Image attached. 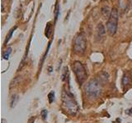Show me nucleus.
Wrapping results in <instances>:
<instances>
[{
  "label": "nucleus",
  "mask_w": 132,
  "mask_h": 123,
  "mask_svg": "<svg viewBox=\"0 0 132 123\" xmlns=\"http://www.w3.org/2000/svg\"><path fill=\"white\" fill-rule=\"evenodd\" d=\"M62 105L68 113L70 115H76L79 110L77 102L74 99L73 94L68 89L62 92Z\"/></svg>",
  "instance_id": "nucleus-1"
},
{
  "label": "nucleus",
  "mask_w": 132,
  "mask_h": 123,
  "mask_svg": "<svg viewBox=\"0 0 132 123\" xmlns=\"http://www.w3.org/2000/svg\"><path fill=\"white\" fill-rule=\"evenodd\" d=\"M130 5L132 7V0H130Z\"/></svg>",
  "instance_id": "nucleus-20"
},
{
  "label": "nucleus",
  "mask_w": 132,
  "mask_h": 123,
  "mask_svg": "<svg viewBox=\"0 0 132 123\" xmlns=\"http://www.w3.org/2000/svg\"><path fill=\"white\" fill-rule=\"evenodd\" d=\"M16 29V26H15L14 28H12L11 30H10V31H9V33L7 34V37H6V39H5V42H4V44H7V43H8V41L10 40V39L12 38V34H13V32H14V30Z\"/></svg>",
  "instance_id": "nucleus-12"
},
{
  "label": "nucleus",
  "mask_w": 132,
  "mask_h": 123,
  "mask_svg": "<svg viewBox=\"0 0 132 123\" xmlns=\"http://www.w3.org/2000/svg\"><path fill=\"white\" fill-rule=\"evenodd\" d=\"M118 16L119 12L117 8H113L111 10V16L107 20L106 22V29L107 32L110 35H114L117 30V24H118Z\"/></svg>",
  "instance_id": "nucleus-3"
},
{
  "label": "nucleus",
  "mask_w": 132,
  "mask_h": 123,
  "mask_svg": "<svg viewBox=\"0 0 132 123\" xmlns=\"http://www.w3.org/2000/svg\"><path fill=\"white\" fill-rule=\"evenodd\" d=\"M34 120H35V117H34V118H33V117H31V118L30 119V120H29L28 123H32V122H31V121H34Z\"/></svg>",
  "instance_id": "nucleus-18"
},
{
  "label": "nucleus",
  "mask_w": 132,
  "mask_h": 123,
  "mask_svg": "<svg viewBox=\"0 0 132 123\" xmlns=\"http://www.w3.org/2000/svg\"><path fill=\"white\" fill-rule=\"evenodd\" d=\"M130 6V0H119V8L121 12H126Z\"/></svg>",
  "instance_id": "nucleus-8"
},
{
  "label": "nucleus",
  "mask_w": 132,
  "mask_h": 123,
  "mask_svg": "<svg viewBox=\"0 0 132 123\" xmlns=\"http://www.w3.org/2000/svg\"><path fill=\"white\" fill-rule=\"evenodd\" d=\"M87 47V41L85 36L82 34H78L73 39V52L77 54H82L84 53Z\"/></svg>",
  "instance_id": "nucleus-5"
},
{
  "label": "nucleus",
  "mask_w": 132,
  "mask_h": 123,
  "mask_svg": "<svg viewBox=\"0 0 132 123\" xmlns=\"http://www.w3.org/2000/svg\"><path fill=\"white\" fill-rule=\"evenodd\" d=\"M40 115H41V117H42L43 120H45L46 117H47V111L46 110H42V111H41V112H40Z\"/></svg>",
  "instance_id": "nucleus-16"
},
{
  "label": "nucleus",
  "mask_w": 132,
  "mask_h": 123,
  "mask_svg": "<svg viewBox=\"0 0 132 123\" xmlns=\"http://www.w3.org/2000/svg\"><path fill=\"white\" fill-rule=\"evenodd\" d=\"M18 100V97L16 94H14V95H12V98H11V102H10V107L11 108H13V107L16 105V102Z\"/></svg>",
  "instance_id": "nucleus-13"
},
{
  "label": "nucleus",
  "mask_w": 132,
  "mask_h": 123,
  "mask_svg": "<svg viewBox=\"0 0 132 123\" xmlns=\"http://www.w3.org/2000/svg\"><path fill=\"white\" fill-rule=\"evenodd\" d=\"M2 123H7V121H6L5 119H2Z\"/></svg>",
  "instance_id": "nucleus-19"
},
{
  "label": "nucleus",
  "mask_w": 132,
  "mask_h": 123,
  "mask_svg": "<svg viewBox=\"0 0 132 123\" xmlns=\"http://www.w3.org/2000/svg\"><path fill=\"white\" fill-rule=\"evenodd\" d=\"M130 77L128 74H125L122 78V85L123 86H126L130 84Z\"/></svg>",
  "instance_id": "nucleus-10"
},
{
  "label": "nucleus",
  "mask_w": 132,
  "mask_h": 123,
  "mask_svg": "<svg viewBox=\"0 0 132 123\" xmlns=\"http://www.w3.org/2000/svg\"><path fill=\"white\" fill-rule=\"evenodd\" d=\"M84 92L89 99H96L102 93V84L96 79L91 80L85 85Z\"/></svg>",
  "instance_id": "nucleus-2"
},
{
  "label": "nucleus",
  "mask_w": 132,
  "mask_h": 123,
  "mask_svg": "<svg viewBox=\"0 0 132 123\" xmlns=\"http://www.w3.org/2000/svg\"><path fill=\"white\" fill-rule=\"evenodd\" d=\"M102 15L105 16L106 18H109L110 16H111V11L110 12V9L108 7H103L102 8Z\"/></svg>",
  "instance_id": "nucleus-9"
},
{
  "label": "nucleus",
  "mask_w": 132,
  "mask_h": 123,
  "mask_svg": "<svg viewBox=\"0 0 132 123\" xmlns=\"http://www.w3.org/2000/svg\"><path fill=\"white\" fill-rule=\"evenodd\" d=\"M11 53H12V48L11 47H8L5 52L3 53V59H5V60H7L8 58H9V56L11 54Z\"/></svg>",
  "instance_id": "nucleus-11"
},
{
  "label": "nucleus",
  "mask_w": 132,
  "mask_h": 123,
  "mask_svg": "<svg viewBox=\"0 0 132 123\" xmlns=\"http://www.w3.org/2000/svg\"><path fill=\"white\" fill-rule=\"evenodd\" d=\"M108 79H109V75L106 71H101L97 75V80L98 82H100L102 85L106 83V82L108 81Z\"/></svg>",
  "instance_id": "nucleus-7"
},
{
  "label": "nucleus",
  "mask_w": 132,
  "mask_h": 123,
  "mask_svg": "<svg viewBox=\"0 0 132 123\" xmlns=\"http://www.w3.org/2000/svg\"><path fill=\"white\" fill-rule=\"evenodd\" d=\"M106 35L105 27L102 24H98L96 28V39L98 42H102L104 39Z\"/></svg>",
  "instance_id": "nucleus-6"
},
{
  "label": "nucleus",
  "mask_w": 132,
  "mask_h": 123,
  "mask_svg": "<svg viewBox=\"0 0 132 123\" xmlns=\"http://www.w3.org/2000/svg\"><path fill=\"white\" fill-rule=\"evenodd\" d=\"M48 98H49L50 104H52V102H54V100H55V92L51 91V93H50L48 94Z\"/></svg>",
  "instance_id": "nucleus-15"
},
{
  "label": "nucleus",
  "mask_w": 132,
  "mask_h": 123,
  "mask_svg": "<svg viewBox=\"0 0 132 123\" xmlns=\"http://www.w3.org/2000/svg\"><path fill=\"white\" fill-rule=\"evenodd\" d=\"M51 23H47L46 25V27H45V36L49 38L50 35H51Z\"/></svg>",
  "instance_id": "nucleus-14"
},
{
  "label": "nucleus",
  "mask_w": 132,
  "mask_h": 123,
  "mask_svg": "<svg viewBox=\"0 0 132 123\" xmlns=\"http://www.w3.org/2000/svg\"><path fill=\"white\" fill-rule=\"evenodd\" d=\"M72 69L73 71V73L75 74V76L77 77L78 83L82 85L85 81L87 78V71H86L84 66L82 65L80 61H75L72 64Z\"/></svg>",
  "instance_id": "nucleus-4"
},
{
  "label": "nucleus",
  "mask_w": 132,
  "mask_h": 123,
  "mask_svg": "<svg viewBox=\"0 0 132 123\" xmlns=\"http://www.w3.org/2000/svg\"><path fill=\"white\" fill-rule=\"evenodd\" d=\"M126 112V114L129 115V116H132V108H130V109H128Z\"/></svg>",
  "instance_id": "nucleus-17"
}]
</instances>
